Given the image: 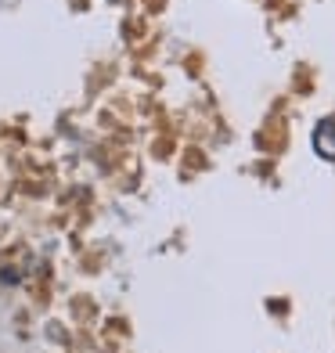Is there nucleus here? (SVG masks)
I'll use <instances>...</instances> for the list:
<instances>
[{
  "label": "nucleus",
  "instance_id": "1",
  "mask_svg": "<svg viewBox=\"0 0 335 353\" xmlns=\"http://www.w3.org/2000/svg\"><path fill=\"white\" fill-rule=\"evenodd\" d=\"M314 152L335 163V119H321L314 126Z\"/></svg>",
  "mask_w": 335,
  "mask_h": 353
}]
</instances>
